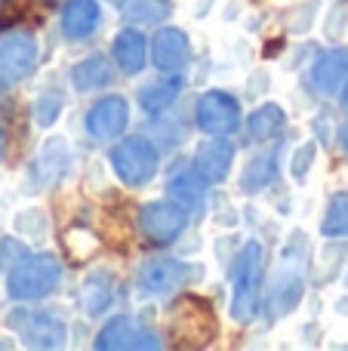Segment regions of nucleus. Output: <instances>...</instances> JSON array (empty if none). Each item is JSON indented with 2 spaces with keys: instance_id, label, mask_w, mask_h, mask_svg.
<instances>
[{
  "instance_id": "obj_17",
  "label": "nucleus",
  "mask_w": 348,
  "mask_h": 351,
  "mask_svg": "<svg viewBox=\"0 0 348 351\" xmlns=\"http://www.w3.org/2000/svg\"><path fill=\"white\" fill-rule=\"evenodd\" d=\"M111 80H114V71H111V65L102 56H90V59L77 62L71 68V86L77 93H92L99 86H108Z\"/></svg>"
},
{
  "instance_id": "obj_5",
  "label": "nucleus",
  "mask_w": 348,
  "mask_h": 351,
  "mask_svg": "<svg viewBox=\"0 0 348 351\" xmlns=\"http://www.w3.org/2000/svg\"><path fill=\"white\" fill-rule=\"evenodd\" d=\"M37 65V40L28 31H6L0 37V80L18 84Z\"/></svg>"
},
{
  "instance_id": "obj_8",
  "label": "nucleus",
  "mask_w": 348,
  "mask_h": 351,
  "mask_svg": "<svg viewBox=\"0 0 348 351\" xmlns=\"http://www.w3.org/2000/svg\"><path fill=\"white\" fill-rule=\"evenodd\" d=\"M240 121V108L228 93H219V90H210L201 96L197 102V127L210 136H225L238 127Z\"/></svg>"
},
{
  "instance_id": "obj_12",
  "label": "nucleus",
  "mask_w": 348,
  "mask_h": 351,
  "mask_svg": "<svg viewBox=\"0 0 348 351\" xmlns=\"http://www.w3.org/2000/svg\"><path fill=\"white\" fill-rule=\"evenodd\" d=\"M302 299V268L293 265L290 259H284V265L277 268L275 280H271V311L275 317H284L299 305Z\"/></svg>"
},
{
  "instance_id": "obj_13",
  "label": "nucleus",
  "mask_w": 348,
  "mask_h": 351,
  "mask_svg": "<svg viewBox=\"0 0 348 351\" xmlns=\"http://www.w3.org/2000/svg\"><path fill=\"white\" fill-rule=\"evenodd\" d=\"M232 160H234V148L232 142L225 139H210L203 145H197L195 152V170L203 176L207 182H222L232 170Z\"/></svg>"
},
{
  "instance_id": "obj_21",
  "label": "nucleus",
  "mask_w": 348,
  "mask_h": 351,
  "mask_svg": "<svg viewBox=\"0 0 348 351\" xmlns=\"http://www.w3.org/2000/svg\"><path fill=\"white\" fill-rule=\"evenodd\" d=\"M114 59L127 74H139L145 65V37L139 31H121L114 40Z\"/></svg>"
},
{
  "instance_id": "obj_22",
  "label": "nucleus",
  "mask_w": 348,
  "mask_h": 351,
  "mask_svg": "<svg viewBox=\"0 0 348 351\" xmlns=\"http://www.w3.org/2000/svg\"><path fill=\"white\" fill-rule=\"evenodd\" d=\"M49 228V219L40 206H25L12 216V231H16L22 241H43Z\"/></svg>"
},
{
  "instance_id": "obj_26",
  "label": "nucleus",
  "mask_w": 348,
  "mask_h": 351,
  "mask_svg": "<svg viewBox=\"0 0 348 351\" xmlns=\"http://www.w3.org/2000/svg\"><path fill=\"white\" fill-rule=\"evenodd\" d=\"M127 16L136 22H160L170 16V0H129Z\"/></svg>"
},
{
  "instance_id": "obj_7",
  "label": "nucleus",
  "mask_w": 348,
  "mask_h": 351,
  "mask_svg": "<svg viewBox=\"0 0 348 351\" xmlns=\"http://www.w3.org/2000/svg\"><path fill=\"white\" fill-rule=\"evenodd\" d=\"M195 274L191 265L176 259H148L145 265L139 268V278H136V287H139L142 296H164V293L176 290V287H185Z\"/></svg>"
},
{
  "instance_id": "obj_18",
  "label": "nucleus",
  "mask_w": 348,
  "mask_h": 351,
  "mask_svg": "<svg viewBox=\"0 0 348 351\" xmlns=\"http://www.w3.org/2000/svg\"><path fill=\"white\" fill-rule=\"evenodd\" d=\"M99 25V3L96 0H71L65 6V16H62V28L68 37H86L92 34Z\"/></svg>"
},
{
  "instance_id": "obj_10",
  "label": "nucleus",
  "mask_w": 348,
  "mask_h": 351,
  "mask_svg": "<svg viewBox=\"0 0 348 351\" xmlns=\"http://www.w3.org/2000/svg\"><path fill=\"white\" fill-rule=\"evenodd\" d=\"M99 348H158V339H151L145 327H139L136 317H114L102 333L96 336Z\"/></svg>"
},
{
  "instance_id": "obj_35",
  "label": "nucleus",
  "mask_w": 348,
  "mask_h": 351,
  "mask_svg": "<svg viewBox=\"0 0 348 351\" xmlns=\"http://www.w3.org/2000/svg\"><path fill=\"white\" fill-rule=\"evenodd\" d=\"M343 105H345V108H348V90H345V96H343Z\"/></svg>"
},
{
  "instance_id": "obj_20",
  "label": "nucleus",
  "mask_w": 348,
  "mask_h": 351,
  "mask_svg": "<svg viewBox=\"0 0 348 351\" xmlns=\"http://www.w3.org/2000/svg\"><path fill=\"white\" fill-rule=\"evenodd\" d=\"M114 280H111V274L105 271H96L90 274V278L84 280V287H80V308L86 311V315H99V311L108 308L111 296H114Z\"/></svg>"
},
{
  "instance_id": "obj_16",
  "label": "nucleus",
  "mask_w": 348,
  "mask_h": 351,
  "mask_svg": "<svg viewBox=\"0 0 348 351\" xmlns=\"http://www.w3.org/2000/svg\"><path fill=\"white\" fill-rule=\"evenodd\" d=\"M22 336L28 346H40V348H55L65 342V324L59 317H53L49 311H37L25 321Z\"/></svg>"
},
{
  "instance_id": "obj_34",
  "label": "nucleus",
  "mask_w": 348,
  "mask_h": 351,
  "mask_svg": "<svg viewBox=\"0 0 348 351\" xmlns=\"http://www.w3.org/2000/svg\"><path fill=\"white\" fill-rule=\"evenodd\" d=\"M343 148H345V154H348V127L343 130Z\"/></svg>"
},
{
  "instance_id": "obj_14",
  "label": "nucleus",
  "mask_w": 348,
  "mask_h": 351,
  "mask_svg": "<svg viewBox=\"0 0 348 351\" xmlns=\"http://www.w3.org/2000/svg\"><path fill=\"white\" fill-rule=\"evenodd\" d=\"M68 164H71V148L62 136H53V139L43 142L40 154H37V164H34V173L43 185H53L65 176Z\"/></svg>"
},
{
  "instance_id": "obj_29",
  "label": "nucleus",
  "mask_w": 348,
  "mask_h": 351,
  "mask_svg": "<svg viewBox=\"0 0 348 351\" xmlns=\"http://www.w3.org/2000/svg\"><path fill=\"white\" fill-rule=\"evenodd\" d=\"M314 154H318V145H314V142H306V145H299L293 152V158H290V173H293L299 182L308 176V170H312Z\"/></svg>"
},
{
  "instance_id": "obj_4",
  "label": "nucleus",
  "mask_w": 348,
  "mask_h": 351,
  "mask_svg": "<svg viewBox=\"0 0 348 351\" xmlns=\"http://www.w3.org/2000/svg\"><path fill=\"white\" fill-rule=\"evenodd\" d=\"M111 167H114L117 179L129 188L148 185L158 173V152L151 142L145 139H127L111 152Z\"/></svg>"
},
{
  "instance_id": "obj_27",
  "label": "nucleus",
  "mask_w": 348,
  "mask_h": 351,
  "mask_svg": "<svg viewBox=\"0 0 348 351\" xmlns=\"http://www.w3.org/2000/svg\"><path fill=\"white\" fill-rule=\"evenodd\" d=\"M271 176H275L271 158H259L253 164H247L244 176H240V185H244V191H259V188H265L271 182Z\"/></svg>"
},
{
  "instance_id": "obj_33",
  "label": "nucleus",
  "mask_w": 348,
  "mask_h": 351,
  "mask_svg": "<svg viewBox=\"0 0 348 351\" xmlns=\"http://www.w3.org/2000/svg\"><path fill=\"white\" fill-rule=\"evenodd\" d=\"M3 154H6V133L0 130V160H3Z\"/></svg>"
},
{
  "instance_id": "obj_32",
  "label": "nucleus",
  "mask_w": 348,
  "mask_h": 351,
  "mask_svg": "<svg viewBox=\"0 0 348 351\" xmlns=\"http://www.w3.org/2000/svg\"><path fill=\"white\" fill-rule=\"evenodd\" d=\"M22 259H25V247H18L16 241L0 243V262H22Z\"/></svg>"
},
{
  "instance_id": "obj_1",
  "label": "nucleus",
  "mask_w": 348,
  "mask_h": 351,
  "mask_svg": "<svg viewBox=\"0 0 348 351\" xmlns=\"http://www.w3.org/2000/svg\"><path fill=\"white\" fill-rule=\"evenodd\" d=\"M262 274H265V250L259 241H250L240 250L238 268H234V296H232L234 321H250L256 315Z\"/></svg>"
},
{
  "instance_id": "obj_6",
  "label": "nucleus",
  "mask_w": 348,
  "mask_h": 351,
  "mask_svg": "<svg viewBox=\"0 0 348 351\" xmlns=\"http://www.w3.org/2000/svg\"><path fill=\"white\" fill-rule=\"evenodd\" d=\"M185 222H188V210L179 206L176 200H154L139 210V228L148 241L154 243H170L182 234Z\"/></svg>"
},
{
  "instance_id": "obj_2",
  "label": "nucleus",
  "mask_w": 348,
  "mask_h": 351,
  "mask_svg": "<svg viewBox=\"0 0 348 351\" xmlns=\"http://www.w3.org/2000/svg\"><path fill=\"white\" fill-rule=\"evenodd\" d=\"M62 280V265L53 256H28V259L16 262L6 278V293L10 299L28 302V299H40L55 290Z\"/></svg>"
},
{
  "instance_id": "obj_15",
  "label": "nucleus",
  "mask_w": 348,
  "mask_h": 351,
  "mask_svg": "<svg viewBox=\"0 0 348 351\" xmlns=\"http://www.w3.org/2000/svg\"><path fill=\"white\" fill-rule=\"evenodd\" d=\"M312 80L324 96H333L336 90H343V84L348 80V56L333 49V53H324L318 62H314Z\"/></svg>"
},
{
  "instance_id": "obj_9",
  "label": "nucleus",
  "mask_w": 348,
  "mask_h": 351,
  "mask_svg": "<svg viewBox=\"0 0 348 351\" xmlns=\"http://www.w3.org/2000/svg\"><path fill=\"white\" fill-rule=\"evenodd\" d=\"M127 121H129L127 99L105 96V99H99L90 108V114H86V130H90V136H96V139H117V136L123 133V127H127Z\"/></svg>"
},
{
  "instance_id": "obj_31",
  "label": "nucleus",
  "mask_w": 348,
  "mask_h": 351,
  "mask_svg": "<svg viewBox=\"0 0 348 351\" xmlns=\"http://www.w3.org/2000/svg\"><path fill=\"white\" fill-rule=\"evenodd\" d=\"M345 22H348V6H336V10L330 12V19H327V25H324L327 37H330V40H336V37L343 34V25Z\"/></svg>"
},
{
  "instance_id": "obj_25",
  "label": "nucleus",
  "mask_w": 348,
  "mask_h": 351,
  "mask_svg": "<svg viewBox=\"0 0 348 351\" xmlns=\"http://www.w3.org/2000/svg\"><path fill=\"white\" fill-rule=\"evenodd\" d=\"M321 231L327 237H339V234H348V194H336L327 206V216L321 222Z\"/></svg>"
},
{
  "instance_id": "obj_3",
  "label": "nucleus",
  "mask_w": 348,
  "mask_h": 351,
  "mask_svg": "<svg viewBox=\"0 0 348 351\" xmlns=\"http://www.w3.org/2000/svg\"><path fill=\"white\" fill-rule=\"evenodd\" d=\"M216 330V315L203 299L197 296H182L170 311V333L179 346L185 348H201L207 342H213Z\"/></svg>"
},
{
  "instance_id": "obj_23",
  "label": "nucleus",
  "mask_w": 348,
  "mask_h": 351,
  "mask_svg": "<svg viewBox=\"0 0 348 351\" xmlns=\"http://www.w3.org/2000/svg\"><path fill=\"white\" fill-rule=\"evenodd\" d=\"M284 123V108L281 105H262L256 114H250L247 130H250L253 139H269L271 133H277Z\"/></svg>"
},
{
  "instance_id": "obj_11",
  "label": "nucleus",
  "mask_w": 348,
  "mask_h": 351,
  "mask_svg": "<svg viewBox=\"0 0 348 351\" xmlns=\"http://www.w3.org/2000/svg\"><path fill=\"white\" fill-rule=\"evenodd\" d=\"M151 56H154V65L160 71H182L191 59V47H188V37L182 34L179 28H164L158 31L151 43Z\"/></svg>"
},
{
  "instance_id": "obj_19",
  "label": "nucleus",
  "mask_w": 348,
  "mask_h": 351,
  "mask_svg": "<svg viewBox=\"0 0 348 351\" xmlns=\"http://www.w3.org/2000/svg\"><path fill=\"white\" fill-rule=\"evenodd\" d=\"M203 176L201 173H182L176 179H170V197L176 200L179 206H185L188 213H201L203 200H207V188H203Z\"/></svg>"
},
{
  "instance_id": "obj_28",
  "label": "nucleus",
  "mask_w": 348,
  "mask_h": 351,
  "mask_svg": "<svg viewBox=\"0 0 348 351\" xmlns=\"http://www.w3.org/2000/svg\"><path fill=\"white\" fill-rule=\"evenodd\" d=\"M59 111H62L59 93H43V96L34 102V121L40 123V127H49V123L59 121Z\"/></svg>"
},
{
  "instance_id": "obj_30",
  "label": "nucleus",
  "mask_w": 348,
  "mask_h": 351,
  "mask_svg": "<svg viewBox=\"0 0 348 351\" xmlns=\"http://www.w3.org/2000/svg\"><path fill=\"white\" fill-rule=\"evenodd\" d=\"M99 247V237H92L90 231H68V250L74 259H90Z\"/></svg>"
},
{
  "instance_id": "obj_24",
  "label": "nucleus",
  "mask_w": 348,
  "mask_h": 351,
  "mask_svg": "<svg viewBox=\"0 0 348 351\" xmlns=\"http://www.w3.org/2000/svg\"><path fill=\"white\" fill-rule=\"evenodd\" d=\"M176 96H179V80H158V84L142 86L139 102L148 111H164V108H170Z\"/></svg>"
}]
</instances>
